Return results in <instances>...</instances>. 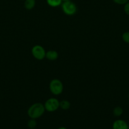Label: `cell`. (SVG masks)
Listing matches in <instances>:
<instances>
[{"label": "cell", "instance_id": "cell-15", "mask_svg": "<svg viewBox=\"0 0 129 129\" xmlns=\"http://www.w3.org/2000/svg\"><path fill=\"white\" fill-rule=\"evenodd\" d=\"M124 11L126 15L129 16V2H127L124 5Z\"/></svg>", "mask_w": 129, "mask_h": 129}, {"label": "cell", "instance_id": "cell-18", "mask_svg": "<svg viewBox=\"0 0 129 129\" xmlns=\"http://www.w3.org/2000/svg\"><path fill=\"white\" fill-rule=\"evenodd\" d=\"M128 99H129V93H128Z\"/></svg>", "mask_w": 129, "mask_h": 129}, {"label": "cell", "instance_id": "cell-1", "mask_svg": "<svg viewBox=\"0 0 129 129\" xmlns=\"http://www.w3.org/2000/svg\"><path fill=\"white\" fill-rule=\"evenodd\" d=\"M44 105L41 103H35L32 105L27 110V115L30 118L37 119L43 115L45 112Z\"/></svg>", "mask_w": 129, "mask_h": 129}, {"label": "cell", "instance_id": "cell-13", "mask_svg": "<svg viewBox=\"0 0 129 129\" xmlns=\"http://www.w3.org/2000/svg\"><path fill=\"white\" fill-rule=\"evenodd\" d=\"M122 39L125 43L129 44V31H125L122 34Z\"/></svg>", "mask_w": 129, "mask_h": 129}, {"label": "cell", "instance_id": "cell-5", "mask_svg": "<svg viewBox=\"0 0 129 129\" xmlns=\"http://www.w3.org/2000/svg\"><path fill=\"white\" fill-rule=\"evenodd\" d=\"M31 52L33 57L37 60H43L46 57V52L44 48L42 47L41 45H34L32 49Z\"/></svg>", "mask_w": 129, "mask_h": 129}, {"label": "cell", "instance_id": "cell-8", "mask_svg": "<svg viewBox=\"0 0 129 129\" xmlns=\"http://www.w3.org/2000/svg\"><path fill=\"white\" fill-rule=\"evenodd\" d=\"M35 0H25L24 6L27 10H31L35 7Z\"/></svg>", "mask_w": 129, "mask_h": 129}, {"label": "cell", "instance_id": "cell-6", "mask_svg": "<svg viewBox=\"0 0 129 129\" xmlns=\"http://www.w3.org/2000/svg\"><path fill=\"white\" fill-rule=\"evenodd\" d=\"M113 129H128V125L123 120H116L113 123Z\"/></svg>", "mask_w": 129, "mask_h": 129}, {"label": "cell", "instance_id": "cell-7", "mask_svg": "<svg viewBox=\"0 0 129 129\" xmlns=\"http://www.w3.org/2000/svg\"><path fill=\"white\" fill-rule=\"evenodd\" d=\"M46 58L51 61H54L56 60L58 58V53L56 50H49L46 52Z\"/></svg>", "mask_w": 129, "mask_h": 129}, {"label": "cell", "instance_id": "cell-14", "mask_svg": "<svg viewBox=\"0 0 129 129\" xmlns=\"http://www.w3.org/2000/svg\"><path fill=\"white\" fill-rule=\"evenodd\" d=\"M129 0H113L115 3L117 4V5H123L126 4V3L128 2Z\"/></svg>", "mask_w": 129, "mask_h": 129}, {"label": "cell", "instance_id": "cell-11", "mask_svg": "<svg viewBox=\"0 0 129 129\" xmlns=\"http://www.w3.org/2000/svg\"><path fill=\"white\" fill-rule=\"evenodd\" d=\"M123 113V110L121 107H116L113 110V113L115 117H120Z\"/></svg>", "mask_w": 129, "mask_h": 129}, {"label": "cell", "instance_id": "cell-4", "mask_svg": "<svg viewBox=\"0 0 129 129\" xmlns=\"http://www.w3.org/2000/svg\"><path fill=\"white\" fill-rule=\"evenodd\" d=\"M44 108L48 112H54L59 108V102L55 98H50L46 101Z\"/></svg>", "mask_w": 129, "mask_h": 129}, {"label": "cell", "instance_id": "cell-9", "mask_svg": "<svg viewBox=\"0 0 129 129\" xmlns=\"http://www.w3.org/2000/svg\"><path fill=\"white\" fill-rule=\"evenodd\" d=\"M71 104L69 101L67 100H63L59 102V108H61L63 110H67L70 108Z\"/></svg>", "mask_w": 129, "mask_h": 129}, {"label": "cell", "instance_id": "cell-3", "mask_svg": "<svg viewBox=\"0 0 129 129\" xmlns=\"http://www.w3.org/2000/svg\"><path fill=\"white\" fill-rule=\"evenodd\" d=\"M61 9L65 15L68 16H73L77 12V6L73 2L69 1H63L61 4Z\"/></svg>", "mask_w": 129, "mask_h": 129}, {"label": "cell", "instance_id": "cell-12", "mask_svg": "<svg viewBox=\"0 0 129 129\" xmlns=\"http://www.w3.org/2000/svg\"><path fill=\"white\" fill-rule=\"evenodd\" d=\"M37 125V122L35 121V119H33V118H30V120H29L27 122V127L29 128L33 129L35 128Z\"/></svg>", "mask_w": 129, "mask_h": 129}, {"label": "cell", "instance_id": "cell-10", "mask_svg": "<svg viewBox=\"0 0 129 129\" xmlns=\"http://www.w3.org/2000/svg\"><path fill=\"white\" fill-rule=\"evenodd\" d=\"M46 2L51 7L56 8L61 5L63 1L62 0H46Z\"/></svg>", "mask_w": 129, "mask_h": 129}, {"label": "cell", "instance_id": "cell-19", "mask_svg": "<svg viewBox=\"0 0 129 129\" xmlns=\"http://www.w3.org/2000/svg\"><path fill=\"white\" fill-rule=\"evenodd\" d=\"M128 129H129V125H128Z\"/></svg>", "mask_w": 129, "mask_h": 129}, {"label": "cell", "instance_id": "cell-17", "mask_svg": "<svg viewBox=\"0 0 129 129\" xmlns=\"http://www.w3.org/2000/svg\"><path fill=\"white\" fill-rule=\"evenodd\" d=\"M63 1H69V0H62Z\"/></svg>", "mask_w": 129, "mask_h": 129}, {"label": "cell", "instance_id": "cell-16", "mask_svg": "<svg viewBox=\"0 0 129 129\" xmlns=\"http://www.w3.org/2000/svg\"><path fill=\"white\" fill-rule=\"evenodd\" d=\"M58 129H67V128H65V127H59Z\"/></svg>", "mask_w": 129, "mask_h": 129}, {"label": "cell", "instance_id": "cell-2", "mask_svg": "<svg viewBox=\"0 0 129 129\" xmlns=\"http://www.w3.org/2000/svg\"><path fill=\"white\" fill-rule=\"evenodd\" d=\"M49 90L54 95L58 96L61 94L63 91V84L58 79H53L49 83Z\"/></svg>", "mask_w": 129, "mask_h": 129}]
</instances>
